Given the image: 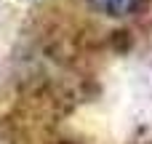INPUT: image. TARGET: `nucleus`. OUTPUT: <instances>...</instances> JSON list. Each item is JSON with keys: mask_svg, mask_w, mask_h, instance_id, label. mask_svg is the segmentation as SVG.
<instances>
[{"mask_svg": "<svg viewBox=\"0 0 152 144\" xmlns=\"http://www.w3.org/2000/svg\"><path fill=\"white\" fill-rule=\"evenodd\" d=\"M139 0H91V5L107 16H126L136 8Z\"/></svg>", "mask_w": 152, "mask_h": 144, "instance_id": "1", "label": "nucleus"}]
</instances>
